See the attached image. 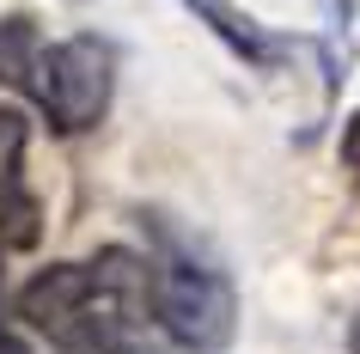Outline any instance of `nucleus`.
<instances>
[{"label":"nucleus","instance_id":"4","mask_svg":"<svg viewBox=\"0 0 360 354\" xmlns=\"http://www.w3.org/2000/svg\"><path fill=\"white\" fill-rule=\"evenodd\" d=\"M25 141H31V122L25 110L0 104V244H37V196L25 189Z\"/></svg>","mask_w":360,"mask_h":354},{"label":"nucleus","instance_id":"8","mask_svg":"<svg viewBox=\"0 0 360 354\" xmlns=\"http://www.w3.org/2000/svg\"><path fill=\"white\" fill-rule=\"evenodd\" d=\"M0 354H25V348H19V336H6V330H0Z\"/></svg>","mask_w":360,"mask_h":354},{"label":"nucleus","instance_id":"1","mask_svg":"<svg viewBox=\"0 0 360 354\" xmlns=\"http://www.w3.org/2000/svg\"><path fill=\"white\" fill-rule=\"evenodd\" d=\"M153 312V263L104 244L86 263H49L19 287V317L61 354H110L141 336Z\"/></svg>","mask_w":360,"mask_h":354},{"label":"nucleus","instance_id":"5","mask_svg":"<svg viewBox=\"0 0 360 354\" xmlns=\"http://www.w3.org/2000/svg\"><path fill=\"white\" fill-rule=\"evenodd\" d=\"M177 6H190L195 13V25H208L214 37L226 43L238 61H250V68H281L287 56H293V43L287 37H275L263 19H250L238 0H177Z\"/></svg>","mask_w":360,"mask_h":354},{"label":"nucleus","instance_id":"3","mask_svg":"<svg viewBox=\"0 0 360 354\" xmlns=\"http://www.w3.org/2000/svg\"><path fill=\"white\" fill-rule=\"evenodd\" d=\"M153 317L184 354H220L238 336V293L226 269L195 251V239L171 232L153 214Z\"/></svg>","mask_w":360,"mask_h":354},{"label":"nucleus","instance_id":"6","mask_svg":"<svg viewBox=\"0 0 360 354\" xmlns=\"http://www.w3.org/2000/svg\"><path fill=\"white\" fill-rule=\"evenodd\" d=\"M342 165H348V171L360 177V110L348 116V122H342Z\"/></svg>","mask_w":360,"mask_h":354},{"label":"nucleus","instance_id":"2","mask_svg":"<svg viewBox=\"0 0 360 354\" xmlns=\"http://www.w3.org/2000/svg\"><path fill=\"white\" fill-rule=\"evenodd\" d=\"M0 80H13L37 98L56 134H86L104 122L116 92V49L104 37H61L37 43L31 19L0 25Z\"/></svg>","mask_w":360,"mask_h":354},{"label":"nucleus","instance_id":"7","mask_svg":"<svg viewBox=\"0 0 360 354\" xmlns=\"http://www.w3.org/2000/svg\"><path fill=\"white\" fill-rule=\"evenodd\" d=\"M348 354H360V312H354V324H348Z\"/></svg>","mask_w":360,"mask_h":354},{"label":"nucleus","instance_id":"9","mask_svg":"<svg viewBox=\"0 0 360 354\" xmlns=\"http://www.w3.org/2000/svg\"><path fill=\"white\" fill-rule=\"evenodd\" d=\"M110 354H147V348H141V342H122V348H110Z\"/></svg>","mask_w":360,"mask_h":354}]
</instances>
